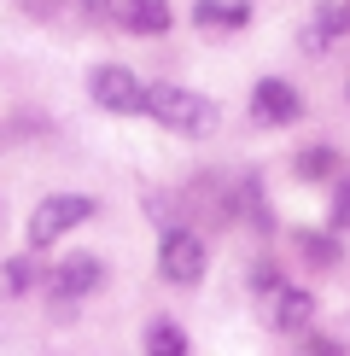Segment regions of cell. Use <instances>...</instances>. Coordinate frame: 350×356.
<instances>
[{
    "mask_svg": "<svg viewBox=\"0 0 350 356\" xmlns=\"http://www.w3.org/2000/svg\"><path fill=\"white\" fill-rule=\"evenodd\" d=\"M140 111L152 117V123L175 129V135H210L216 129V106L193 88H175V82H152L140 88Z\"/></svg>",
    "mask_w": 350,
    "mask_h": 356,
    "instance_id": "1",
    "label": "cell"
},
{
    "mask_svg": "<svg viewBox=\"0 0 350 356\" xmlns=\"http://www.w3.org/2000/svg\"><path fill=\"white\" fill-rule=\"evenodd\" d=\"M94 24H111L123 35H164L169 29V0H82Z\"/></svg>",
    "mask_w": 350,
    "mask_h": 356,
    "instance_id": "2",
    "label": "cell"
},
{
    "mask_svg": "<svg viewBox=\"0 0 350 356\" xmlns=\"http://www.w3.org/2000/svg\"><path fill=\"white\" fill-rule=\"evenodd\" d=\"M88 216H94V199H82V193H53V199H41L35 216H29V245H58V234H70Z\"/></svg>",
    "mask_w": 350,
    "mask_h": 356,
    "instance_id": "3",
    "label": "cell"
},
{
    "mask_svg": "<svg viewBox=\"0 0 350 356\" xmlns=\"http://www.w3.org/2000/svg\"><path fill=\"white\" fill-rule=\"evenodd\" d=\"M158 263H164V280H175V286H193V280L204 275V240L187 228H169L164 245H158Z\"/></svg>",
    "mask_w": 350,
    "mask_h": 356,
    "instance_id": "4",
    "label": "cell"
},
{
    "mask_svg": "<svg viewBox=\"0 0 350 356\" xmlns=\"http://www.w3.org/2000/svg\"><path fill=\"white\" fill-rule=\"evenodd\" d=\"M88 94L106 111H140V76L123 70V65H99L94 76H88Z\"/></svg>",
    "mask_w": 350,
    "mask_h": 356,
    "instance_id": "5",
    "label": "cell"
},
{
    "mask_svg": "<svg viewBox=\"0 0 350 356\" xmlns=\"http://www.w3.org/2000/svg\"><path fill=\"white\" fill-rule=\"evenodd\" d=\"M298 111H303V99H298V88H292V82L262 76V82L251 88V117H257V123L281 129V123H298Z\"/></svg>",
    "mask_w": 350,
    "mask_h": 356,
    "instance_id": "6",
    "label": "cell"
},
{
    "mask_svg": "<svg viewBox=\"0 0 350 356\" xmlns=\"http://www.w3.org/2000/svg\"><path fill=\"white\" fill-rule=\"evenodd\" d=\"M106 280V263L88 257V251H76V257H65L53 269V304H70V298H88V292Z\"/></svg>",
    "mask_w": 350,
    "mask_h": 356,
    "instance_id": "7",
    "label": "cell"
},
{
    "mask_svg": "<svg viewBox=\"0 0 350 356\" xmlns=\"http://www.w3.org/2000/svg\"><path fill=\"white\" fill-rule=\"evenodd\" d=\"M310 316H315V298H310V292H298V286H281V292H274V304H269V327H281V333L310 327Z\"/></svg>",
    "mask_w": 350,
    "mask_h": 356,
    "instance_id": "8",
    "label": "cell"
},
{
    "mask_svg": "<svg viewBox=\"0 0 350 356\" xmlns=\"http://www.w3.org/2000/svg\"><path fill=\"white\" fill-rule=\"evenodd\" d=\"M350 29V12L344 6H315V18H310V35H303V47L310 53H321V47H333V41H339Z\"/></svg>",
    "mask_w": 350,
    "mask_h": 356,
    "instance_id": "9",
    "label": "cell"
},
{
    "mask_svg": "<svg viewBox=\"0 0 350 356\" xmlns=\"http://www.w3.org/2000/svg\"><path fill=\"white\" fill-rule=\"evenodd\" d=\"M193 18H199V24H245V18H251V6H222V0H199V6H193Z\"/></svg>",
    "mask_w": 350,
    "mask_h": 356,
    "instance_id": "10",
    "label": "cell"
},
{
    "mask_svg": "<svg viewBox=\"0 0 350 356\" xmlns=\"http://www.w3.org/2000/svg\"><path fill=\"white\" fill-rule=\"evenodd\" d=\"M146 350H169V356H181V350H187V339H181V327L158 321V327H146Z\"/></svg>",
    "mask_w": 350,
    "mask_h": 356,
    "instance_id": "11",
    "label": "cell"
},
{
    "mask_svg": "<svg viewBox=\"0 0 350 356\" xmlns=\"http://www.w3.org/2000/svg\"><path fill=\"white\" fill-rule=\"evenodd\" d=\"M333 164H339V158H333L327 146H315V152H303V158H298V175H303V181H321Z\"/></svg>",
    "mask_w": 350,
    "mask_h": 356,
    "instance_id": "12",
    "label": "cell"
},
{
    "mask_svg": "<svg viewBox=\"0 0 350 356\" xmlns=\"http://www.w3.org/2000/svg\"><path fill=\"white\" fill-rule=\"evenodd\" d=\"M303 251H310V257L321 263V269H327V263H339V251H333V240H321V234H303V240H298Z\"/></svg>",
    "mask_w": 350,
    "mask_h": 356,
    "instance_id": "13",
    "label": "cell"
},
{
    "mask_svg": "<svg viewBox=\"0 0 350 356\" xmlns=\"http://www.w3.org/2000/svg\"><path fill=\"white\" fill-rule=\"evenodd\" d=\"M0 286H6V292H24V286H29V263H24V257H12L6 269H0Z\"/></svg>",
    "mask_w": 350,
    "mask_h": 356,
    "instance_id": "14",
    "label": "cell"
},
{
    "mask_svg": "<svg viewBox=\"0 0 350 356\" xmlns=\"http://www.w3.org/2000/svg\"><path fill=\"white\" fill-rule=\"evenodd\" d=\"M333 228H344V234H350V181L333 193Z\"/></svg>",
    "mask_w": 350,
    "mask_h": 356,
    "instance_id": "15",
    "label": "cell"
}]
</instances>
